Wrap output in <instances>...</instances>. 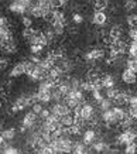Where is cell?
Instances as JSON below:
<instances>
[{"instance_id":"cell-41","label":"cell","mask_w":137,"mask_h":154,"mask_svg":"<svg viewBox=\"0 0 137 154\" xmlns=\"http://www.w3.org/2000/svg\"><path fill=\"white\" fill-rule=\"evenodd\" d=\"M10 64V60L7 58V57H2V60H0V68H2V71L6 69L7 66H9Z\"/></svg>"},{"instance_id":"cell-26","label":"cell","mask_w":137,"mask_h":154,"mask_svg":"<svg viewBox=\"0 0 137 154\" xmlns=\"http://www.w3.org/2000/svg\"><path fill=\"white\" fill-rule=\"evenodd\" d=\"M114 106V103H113V100H110V99H108V98H105L102 102L99 103V109L102 110V112H106V110H110L112 107Z\"/></svg>"},{"instance_id":"cell-31","label":"cell","mask_w":137,"mask_h":154,"mask_svg":"<svg viewBox=\"0 0 137 154\" xmlns=\"http://www.w3.org/2000/svg\"><path fill=\"white\" fill-rule=\"evenodd\" d=\"M20 23L23 24L24 28H31L33 27V17H30V16H23V17H20Z\"/></svg>"},{"instance_id":"cell-38","label":"cell","mask_w":137,"mask_h":154,"mask_svg":"<svg viewBox=\"0 0 137 154\" xmlns=\"http://www.w3.org/2000/svg\"><path fill=\"white\" fill-rule=\"evenodd\" d=\"M127 115H129L130 117H133V119L137 122V106H129Z\"/></svg>"},{"instance_id":"cell-4","label":"cell","mask_w":137,"mask_h":154,"mask_svg":"<svg viewBox=\"0 0 137 154\" xmlns=\"http://www.w3.org/2000/svg\"><path fill=\"white\" fill-rule=\"evenodd\" d=\"M136 139H137V127H134V129H130V130H122L116 136L114 143L117 146H127L134 143Z\"/></svg>"},{"instance_id":"cell-10","label":"cell","mask_w":137,"mask_h":154,"mask_svg":"<svg viewBox=\"0 0 137 154\" xmlns=\"http://www.w3.org/2000/svg\"><path fill=\"white\" fill-rule=\"evenodd\" d=\"M120 78H122V82L124 85H136L137 84V74L130 69H127V68H124V69L122 71Z\"/></svg>"},{"instance_id":"cell-39","label":"cell","mask_w":137,"mask_h":154,"mask_svg":"<svg viewBox=\"0 0 137 154\" xmlns=\"http://www.w3.org/2000/svg\"><path fill=\"white\" fill-rule=\"evenodd\" d=\"M9 27H10L9 17H6V16H2V17H0V28H9Z\"/></svg>"},{"instance_id":"cell-18","label":"cell","mask_w":137,"mask_h":154,"mask_svg":"<svg viewBox=\"0 0 137 154\" xmlns=\"http://www.w3.org/2000/svg\"><path fill=\"white\" fill-rule=\"evenodd\" d=\"M59 123H61V126L64 127V129H69L72 125H75V117H74L72 113L65 115V116L59 117Z\"/></svg>"},{"instance_id":"cell-37","label":"cell","mask_w":137,"mask_h":154,"mask_svg":"<svg viewBox=\"0 0 137 154\" xmlns=\"http://www.w3.org/2000/svg\"><path fill=\"white\" fill-rule=\"evenodd\" d=\"M19 153H20V150L13 147V146H7L6 149L2 150V154H19Z\"/></svg>"},{"instance_id":"cell-40","label":"cell","mask_w":137,"mask_h":154,"mask_svg":"<svg viewBox=\"0 0 137 154\" xmlns=\"http://www.w3.org/2000/svg\"><path fill=\"white\" fill-rule=\"evenodd\" d=\"M129 38L132 41H137V27L129 28Z\"/></svg>"},{"instance_id":"cell-23","label":"cell","mask_w":137,"mask_h":154,"mask_svg":"<svg viewBox=\"0 0 137 154\" xmlns=\"http://www.w3.org/2000/svg\"><path fill=\"white\" fill-rule=\"evenodd\" d=\"M127 55L132 60H137V41H130L127 48Z\"/></svg>"},{"instance_id":"cell-44","label":"cell","mask_w":137,"mask_h":154,"mask_svg":"<svg viewBox=\"0 0 137 154\" xmlns=\"http://www.w3.org/2000/svg\"><path fill=\"white\" fill-rule=\"evenodd\" d=\"M109 154H120V153H119V151H110Z\"/></svg>"},{"instance_id":"cell-24","label":"cell","mask_w":137,"mask_h":154,"mask_svg":"<svg viewBox=\"0 0 137 154\" xmlns=\"http://www.w3.org/2000/svg\"><path fill=\"white\" fill-rule=\"evenodd\" d=\"M120 94V89L119 88H110V89H105V96L108 99H110V100H114V99L117 98V95Z\"/></svg>"},{"instance_id":"cell-13","label":"cell","mask_w":137,"mask_h":154,"mask_svg":"<svg viewBox=\"0 0 137 154\" xmlns=\"http://www.w3.org/2000/svg\"><path fill=\"white\" fill-rule=\"evenodd\" d=\"M16 38L13 35V31L9 28H0V41H2V45H5L7 42L14 41Z\"/></svg>"},{"instance_id":"cell-20","label":"cell","mask_w":137,"mask_h":154,"mask_svg":"<svg viewBox=\"0 0 137 154\" xmlns=\"http://www.w3.org/2000/svg\"><path fill=\"white\" fill-rule=\"evenodd\" d=\"M51 27L54 30V33L58 35H62V34L65 33L66 30V23H62V21H52L51 23Z\"/></svg>"},{"instance_id":"cell-14","label":"cell","mask_w":137,"mask_h":154,"mask_svg":"<svg viewBox=\"0 0 137 154\" xmlns=\"http://www.w3.org/2000/svg\"><path fill=\"white\" fill-rule=\"evenodd\" d=\"M40 30H37V28H23V31H21V35H23L24 40H27V41L30 42V45L34 42V40H35V37H37V34Z\"/></svg>"},{"instance_id":"cell-9","label":"cell","mask_w":137,"mask_h":154,"mask_svg":"<svg viewBox=\"0 0 137 154\" xmlns=\"http://www.w3.org/2000/svg\"><path fill=\"white\" fill-rule=\"evenodd\" d=\"M93 117H96V115H95L93 105H92V103H89V102L82 103V119H84L86 123H89Z\"/></svg>"},{"instance_id":"cell-32","label":"cell","mask_w":137,"mask_h":154,"mask_svg":"<svg viewBox=\"0 0 137 154\" xmlns=\"http://www.w3.org/2000/svg\"><path fill=\"white\" fill-rule=\"evenodd\" d=\"M44 48L43 45H38V44H33V45H30V52L33 54V55H41L44 52Z\"/></svg>"},{"instance_id":"cell-6","label":"cell","mask_w":137,"mask_h":154,"mask_svg":"<svg viewBox=\"0 0 137 154\" xmlns=\"http://www.w3.org/2000/svg\"><path fill=\"white\" fill-rule=\"evenodd\" d=\"M109 21V16L106 11H93V14L90 16V23L98 27H103Z\"/></svg>"},{"instance_id":"cell-43","label":"cell","mask_w":137,"mask_h":154,"mask_svg":"<svg viewBox=\"0 0 137 154\" xmlns=\"http://www.w3.org/2000/svg\"><path fill=\"white\" fill-rule=\"evenodd\" d=\"M43 105H41V103H35V105H34L33 106V109H31V110H33L34 113H35V115H38V116H40V113L43 112Z\"/></svg>"},{"instance_id":"cell-28","label":"cell","mask_w":137,"mask_h":154,"mask_svg":"<svg viewBox=\"0 0 137 154\" xmlns=\"http://www.w3.org/2000/svg\"><path fill=\"white\" fill-rule=\"evenodd\" d=\"M81 91H82V92L92 94L95 91V86H93V84H90L89 81H82V84H81Z\"/></svg>"},{"instance_id":"cell-34","label":"cell","mask_w":137,"mask_h":154,"mask_svg":"<svg viewBox=\"0 0 137 154\" xmlns=\"http://www.w3.org/2000/svg\"><path fill=\"white\" fill-rule=\"evenodd\" d=\"M126 23H127L129 28L137 27V14H129L126 17Z\"/></svg>"},{"instance_id":"cell-47","label":"cell","mask_w":137,"mask_h":154,"mask_svg":"<svg viewBox=\"0 0 137 154\" xmlns=\"http://www.w3.org/2000/svg\"><path fill=\"white\" fill-rule=\"evenodd\" d=\"M136 96H137V94H136Z\"/></svg>"},{"instance_id":"cell-45","label":"cell","mask_w":137,"mask_h":154,"mask_svg":"<svg viewBox=\"0 0 137 154\" xmlns=\"http://www.w3.org/2000/svg\"><path fill=\"white\" fill-rule=\"evenodd\" d=\"M19 154H30V153H27V151H20Z\"/></svg>"},{"instance_id":"cell-3","label":"cell","mask_w":137,"mask_h":154,"mask_svg":"<svg viewBox=\"0 0 137 154\" xmlns=\"http://www.w3.org/2000/svg\"><path fill=\"white\" fill-rule=\"evenodd\" d=\"M106 57V51H105V48L102 47H92L90 50L85 52V55H84V60H85L86 64H89V65H95V62H99L102 61Z\"/></svg>"},{"instance_id":"cell-12","label":"cell","mask_w":137,"mask_h":154,"mask_svg":"<svg viewBox=\"0 0 137 154\" xmlns=\"http://www.w3.org/2000/svg\"><path fill=\"white\" fill-rule=\"evenodd\" d=\"M108 37L110 38V41L112 42L116 41V40H122V37H123V27L120 26V24H113L112 27L109 28Z\"/></svg>"},{"instance_id":"cell-16","label":"cell","mask_w":137,"mask_h":154,"mask_svg":"<svg viewBox=\"0 0 137 154\" xmlns=\"http://www.w3.org/2000/svg\"><path fill=\"white\" fill-rule=\"evenodd\" d=\"M38 96V103H50L52 100V94L51 91H37Z\"/></svg>"},{"instance_id":"cell-33","label":"cell","mask_w":137,"mask_h":154,"mask_svg":"<svg viewBox=\"0 0 137 154\" xmlns=\"http://www.w3.org/2000/svg\"><path fill=\"white\" fill-rule=\"evenodd\" d=\"M123 9L126 11H133L134 9H137V2L136 0H127L123 3Z\"/></svg>"},{"instance_id":"cell-35","label":"cell","mask_w":137,"mask_h":154,"mask_svg":"<svg viewBox=\"0 0 137 154\" xmlns=\"http://www.w3.org/2000/svg\"><path fill=\"white\" fill-rule=\"evenodd\" d=\"M124 154H137V146L136 143L124 146Z\"/></svg>"},{"instance_id":"cell-42","label":"cell","mask_w":137,"mask_h":154,"mask_svg":"<svg viewBox=\"0 0 137 154\" xmlns=\"http://www.w3.org/2000/svg\"><path fill=\"white\" fill-rule=\"evenodd\" d=\"M51 116V110H50V109H43V112L40 113V119H41V120H45V119H48V117Z\"/></svg>"},{"instance_id":"cell-5","label":"cell","mask_w":137,"mask_h":154,"mask_svg":"<svg viewBox=\"0 0 137 154\" xmlns=\"http://www.w3.org/2000/svg\"><path fill=\"white\" fill-rule=\"evenodd\" d=\"M26 74H27V64H26V60H23V61L16 62L14 65L11 66V69L9 72V76L10 78H20V76H23Z\"/></svg>"},{"instance_id":"cell-15","label":"cell","mask_w":137,"mask_h":154,"mask_svg":"<svg viewBox=\"0 0 137 154\" xmlns=\"http://www.w3.org/2000/svg\"><path fill=\"white\" fill-rule=\"evenodd\" d=\"M109 144L106 143L105 140H102V139H99V140H96L92 144V150H93L95 153H98V154H102V153H105V151H109ZM110 153V151H109Z\"/></svg>"},{"instance_id":"cell-29","label":"cell","mask_w":137,"mask_h":154,"mask_svg":"<svg viewBox=\"0 0 137 154\" xmlns=\"http://www.w3.org/2000/svg\"><path fill=\"white\" fill-rule=\"evenodd\" d=\"M92 99H93L96 103H100L102 100L105 99V94H103V91H99V89H95L93 92H92Z\"/></svg>"},{"instance_id":"cell-7","label":"cell","mask_w":137,"mask_h":154,"mask_svg":"<svg viewBox=\"0 0 137 154\" xmlns=\"http://www.w3.org/2000/svg\"><path fill=\"white\" fill-rule=\"evenodd\" d=\"M37 119L38 115L31 110V112H27L21 119V126H24L27 130H31V129H35V125H37Z\"/></svg>"},{"instance_id":"cell-1","label":"cell","mask_w":137,"mask_h":154,"mask_svg":"<svg viewBox=\"0 0 137 154\" xmlns=\"http://www.w3.org/2000/svg\"><path fill=\"white\" fill-rule=\"evenodd\" d=\"M74 143L75 141H72L71 136L66 131V134H64L62 137H58V139L52 141L51 147L54 150V154H72Z\"/></svg>"},{"instance_id":"cell-27","label":"cell","mask_w":137,"mask_h":154,"mask_svg":"<svg viewBox=\"0 0 137 154\" xmlns=\"http://www.w3.org/2000/svg\"><path fill=\"white\" fill-rule=\"evenodd\" d=\"M82 125H79V123H75V125H72L69 129H66V131H68V134L71 136H79L81 134V131H82Z\"/></svg>"},{"instance_id":"cell-21","label":"cell","mask_w":137,"mask_h":154,"mask_svg":"<svg viewBox=\"0 0 137 154\" xmlns=\"http://www.w3.org/2000/svg\"><path fill=\"white\" fill-rule=\"evenodd\" d=\"M16 134H17V130H16L14 127H7V129H5V130L2 131V137L7 141L14 140Z\"/></svg>"},{"instance_id":"cell-2","label":"cell","mask_w":137,"mask_h":154,"mask_svg":"<svg viewBox=\"0 0 137 154\" xmlns=\"http://www.w3.org/2000/svg\"><path fill=\"white\" fill-rule=\"evenodd\" d=\"M34 2H30V0H17V2H11L9 5V11L14 14H20L21 17L23 16H27L30 11V9L33 7Z\"/></svg>"},{"instance_id":"cell-11","label":"cell","mask_w":137,"mask_h":154,"mask_svg":"<svg viewBox=\"0 0 137 154\" xmlns=\"http://www.w3.org/2000/svg\"><path fill=\"white\" fill-rule=\"evenodd\" d=\"M96 137H98L96 130H95L93 127H89V129H86V130L84 131V134H82V143L85 146H92L95 141H96Z\"/></svg>"},{"instance_id":"cell-46","label":"cell","mask_w":137,"mask_h":154,"mask_svg":"<svg viewBox=\"0 0 137 154\" xmlns=\"http://www.w3.org/2000/svg\"><path fill=\"white\" fill-rule=\"evenodd\" d=\"M134 143H136V146H137V139H136V141H134Z\"/></svg>"},{"instance_id":"cell-36","label":"cell","mask_w":137,"mask_h":154,"mask_svg":"<svg viewBox=\"0 0 137 154\" xmlns=\"http://www.w3.org/2000/svg\"><path fill=\"white\" fill-rule=\"evenodd\" d=\"M71 21L74 24H82L84 23V16L81 13H74L72 14V17H71Z\"/></svg>"},{"instance_id":"cell-17","label":"cell","mask_w":137,"mask_h":154,"mask_svg":"<svg viewBox=\"0 0 137 154\" xmlns=\"http://www.w3.org/2000/svg\"><path fill=\"white\" fill-rule=\"evenodd\" d=\"M102 84H103V88H105V89L114 88V86H116V79H114L113 75L105 74L103 76H102Z\"/></svg>"},{"instance_id":"cell-22","label":"cell","mask_w":137,"mask_h":154,"mask_svg":"<svg viewBox=\"0 0 137 154\" xmlns=\"http://www.w3.org/2000/svg\"><path fill=\"white\" fill-rule=\"evenodd\" d=\"M2 50H3L6 54H10V55L16 54V52H17V42H16V40L11 42H7L5 45H2Z\"/></svg>"},{"instance_id":"cell-25","label":"cell","mask_w":137,"mask_h":154,"mask_svg":"<svg viewBox=\"0 0 137 154\" xmlns=\"http://www.w3.org/2000/svg\"><path fill=\"white\" fill-rule=\"evenodd\" d=\"M108 7H109V2H106V0H96V2H93L95 11H105Z\"/></svg>"},{"instance_id":"cell-8","label":"cell","mask_w":137,"mask_h":154,"mask_svg":"<svg viewBox=\"0 0 137 154\" xmlns=\"http://www.w3.org/2000/svg\"><path fill=\"white\" fill-rule=\"evenodd\" d=\"M50 110H51L52 115H55V116H58V117H62V116H65V115H69V113H71V109L66 106L65 102L54 103Z\"/></svg>"},{"instance_id":"cell-30","label":"cell","mask_w":137,"mask_h":154,"mask_svg":"<svg viewBox=\"0 0 137 154\" xmlns=\"http://www.w3.org/2000/svg\"><path fill=\"white\" fill-rule=\"evenodd\" d=\"M124 66L127 68V69L133 71V72H136L137 74V60H132V58H127L126 62H124Z\"/></svg>"},{"instance_id":"cell-19","label":"cell","mask_w":137,"mask_h":154,"mask_svg":"<svg viewBox=\"0 0 137 154\" xmlns=\"http://www.w3.org/2000/svg\"><path fill=\"white\" fill-rule=\"evenodd\" d=\"M113 115H114V119H116V122H117L119 125L122 123L124 119H126V116H127V113L123 110V107L122 106H113Z\"/></svg>"}]
</instances>
